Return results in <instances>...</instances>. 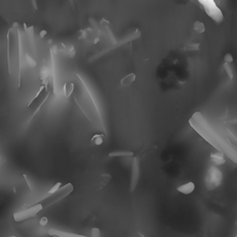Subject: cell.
Masks as SVG:
<instances>
[{
  "label": "cell",
  "mask_w": 237,
  "mask_h": 237,
  "mask_svg": "<svg viewBox=\"0 0 237 237\" xmlns=\"http://www.w3.org/2000/svg\"><path fill=\"white\" fill-rule=\"evenodd\" d=\"M40 79L42 81V84H45L46 82L50 81V75H51V70L48 69V67L46 65H43L40 69Z\"/></svg>",
  "instance_id": "17"
},
{
  "label": "cell",
  "mask_w": 237,
  "mask_h": 237,
  "mask_svg": "<svg viewBox=\"0 0 237 237\" xmlns=\"http://www.w3.org/2000/svg\"><path fill=\"white\" fill-rule=\"evenodd\" d=\"M88 21H89V23H90V25L92 26V29H93L94 31H97L98 33H101V31L99 30V26H98V24H97V22H96V19H93V18H90V19H88Z\"/></svg>",
  "instance_id": "29"
},
{
  "label": "cell",
  "mask_w": 237,
  "mask_h": 237,
  "mask_svg": "<svg viewBox=\"0 0 237 237\" xmlns=\"http://www.w3.org/2000/svg\"><path fill=\"white\" fill-rule=\"evenodd\" d=\"M47 234L51 237H92V236L73 234V232H65L61 230H57V229H49L47 231Z\"/></svg>",
  "instance_id": "11"
},
{
  "label": "cell",
  "mask_w": 237,
  "mask_h": 237,
  "mask_svg": "<svg viewBox=\"0 0 237 237\" xmlns=\"http://www.w3.org/2000/svg\"><path fill=\"white\" fill-rule=\"evenodd\" d=\"M136 79V75L133 72L128 74L127 76H125L124 78H122L121 80V86H130L133 82L135 81Z\"/></svg>",
  "instance_id": "19"
},
{
  "label": "cell",
  "mask_w": 237,
  "mask_h": 237,
  "mask_svg": "<svg viewBox=\"0 0 237 237\" xmlns=\"http://www.w3.org/2000/svg\"><path fill=\"white\" fill-rule=\"evenodd\" d=\"M23 28L26 33V36L28 38L30 48L33 55H37L36 49V43H35V36H34V27L33 26H27L26 23H23Z\"/></svg>",
  "instance_id": "8"
},
{
  "label": "cell",
  "mask_w": 237,
  "mask_h": 237,
  "mask_svg": "<svg viewBox=\"0 0 237 237\" xmlns=\"http://www.w3.org/2000/svg\"><path fill=\"white\" fill-rule=\"evenodd\" d=\"M12 28H14V29H16V30L19 29V23H18L17 21L12 23Z\"/></svg>",
  "instance_id": "38"
},
{
  "label": "cell",
  "mask_w": 237,
  "mask_h": 237,
  "mask_svg": "<svg viewBox=\"0 0 237 237\" xmlns=\"http://www.w3.org/2000/svg\"><path fill=\"white\" fill-rule=\"evenodd\" d=\"M74 89H75L74 82H70V84H64V86H63V93H64V96L66 99H69V98L72 96Z\"/></svg>",
  "instance_id": "18"
},
{
  "label": "cell",
  "mask_w": 237,
  "mask_h": 237,
  "mask_svg": "<svg viewBox=\"0 0 237 237\" xmlns=\"http://www.w3.org/2000/svg\"><path fill=\"white\" fill-rule=\"evenodd\" d=\"M49 82H50V81L46 82V84H45V86H46V97L44 98V100L42 101V103H41L40 105H39V106H37V108L35 109L34 111H33V115H31V118H29V120H28V121H27V124H29L30 122H31V121H33V118H34V117L37 115V113H38V112H39V111H40V110H41L42 106L45 105V103H46V100L48 99V97H49V94H50V92H49V91H48V89H47V88H48V84H49Z\"/></svg>",
  "instance_id": "16"
},
{
  "label": "cell",
  "mask_w": 237,
  "mask_h": 237,
  "mask_svg": "<svg viewBox=\"0 0 237 237\" xmlns=\"http://www.w3.org/2000/svg\"><path fill=\"white\" fill-rule=\"evenodd\" d=\"M25 59H26L27 63H28V65L31 67V68H36L37 67V62L35 61L29 54H25Z\"/></svg>",
  "instance_id": "28"
},
{
  "label": "cell",
  "mask_w": 237,
  "mask_h": 237,
  "mask_svg": "<svg viewBox=\"0 0 237 237\" xmlns=\"http://www.w3.org/2000/svg\"><path fill=\"white\" fill-rule=\"evenodd\" d=\"M223 68L225 70V72H226L227 75L229 76V78L231 79H234V72H232V68L230 67V65L228 64V63H223Z\"/></svg>",
  "instance_id": "30"
},
{
  "label": "cell",
  "mask_w": 237,
  "mask_h": 237,
  "mask_svg": "<svg viewBox=\"0 0 237 237\" xmlns=\"http://www.w3.org/2000/svg\"><path fill=\"white\" fill-rule=\"evenodd\" d=\"M91 142L96 145H101L104 143V133L94 134L92 139H91Z\"/></svg>",
  "instance_id": "22"
},
{
  "label": "cell",
  "mask_w": 237,
  "mask_h": 237,
  "mask_svg": "<svg viewBox=\"0 0 237 237\" xmlns=\"http://www.w3.org/2000/svg\"><path fill=\"white\" fill-rule=\"evenodd\" d=\"M44 89H46V86H45V84H42V85L40 86V87H39V89H38V91L36 92V94H34V96H33V98H31V100H29V102H28V103H27V105H26L27 108H28V106H30L31 104L33 103V102L35 101V99H36V98H37L39 96H40V94H41V93L43 92V90H44Z\"/></svg>",
  "instance_id": "24"
},
{
  "label": "cell",
  "mask_w": 237,
  "mask_h": 237,
  "mask_svg": "<svg viewBox=\"0 0 237 237\" xmlns=\"http://www.w3.org/2000/svg\"><path fill=\"white\" fill-rule=\"evenodd\" d=\"M44 208V206L41 203H35L33 207L28 208L26 209H23L21 211L15 212L13 214V219L16 222H21L25 220L34 218L42 209Z\"/></svg>",
  "instance_id": "5"
},
{
  "label": "cell",
  "mask_w": 237,
  "mask_h": 237,
  "mask_svg": "<svg viewBox=\"0 0 237 237\" xmlns=\"http://www.w3.org/2000/svg\"><path fill=\"white\" fill-rule=\"evenodd\" d=\"M193 30L198 33H205V31H206V27H205V24L203 22L195 21L193 23Z\"/></svg>",
  "instance_id": "23"
},
{
  "label": "cell",
  "mask_w": 237,
  "mask_h": 237,
  "mask_svg": "<svg viewBox=\"0 0 237 237\" xmlns=\"http://www.w3.org/2000/svg\"><path fill=\"white\" fill-rule=\"evenodd\" d=\"M72 190H73L72 184V183H68V184H66L64 187H62L61 189H59V190L56 193H54V195H50L48 197H44L43 199H41V201H45V202H46V201L50 200L49 204L47 205V206H50L51 204H54L55 202H58V201H59L60 199L64 198L65 196L70 195V193L72 192Z\"/></svg>",
  "instance_id": "6"
},
{
  "label": "cell",
  "mask_w": 237,
  "mask_h": 237,
  "mask_svg": "<svg viewBox=\"0 0 237 237\" xmlns=\"http://www.w3.org/2000/svg\"><path fill=\"white\" fill-rule=\"evenodd\" d=\"M232 61H234V58H232V56L230 54V53H227L226 55L224 56V62L225 63H232Z\"/></svg>",
  "instance_id": "32"
},
{
  "label": "cell",
  "mask_w": 237,
  "mask_h": 237,
  "mask_svg": "<svg viewBox=\"0 0 237 237\" xmlns=\"http://www.w3.org/2000/svg\"><path fill=\"white\" fill-rule=\"evenodd\" d=\"M99 40H100V39H99V37H98V36H97V37H96V38H94V42H93V43H94V45H96V44H97V43H98V42H99Z\"/></svg>",
  "instance_id": "40"
},
{
  "label": "cell",
  "mask_w": 237,
  "mask_h": 237,
  "mask_svg": "<svg viewBox=\"0 0 237 237\" xmlns=\"http://www.w3.org/2000/svg\"><path fill=\"white\" fill-rule=\"evenodd\" d=\"M197 1L202 6L207 15L210 17L215 22L220 23L223 21V14L214 0H197Z\"/></svg>",
  "instance_id": "4"
},
{
  "label": "cell",
  "mask_w": 237,
  "mask_h": 237,
  "mask_svg": "<svg viewBox=\"0 0 237 237\" xmlns=\"http://www.w3.org/2000/svg\"><path fill=\"white\" fill-rule=\"evenodd\" d=\"M223 155L224 154L220 152V153H212L210 155V157H211V160L214 162L216 165H223L225 163V159L223 157Z\"/></svg>",
  "instance_id": "20"
},
{
  "label": "cell",
  "mask_w": 237,
  "mask_h": 237,
  "mask_svg": "<svg viewBox=\"0 0 237 237\" xmlns=\"http://www.w3.org/2000/svg\"><path fill=\"white\" fill-rule=\"evenodd\" d=\"M73 82L75 84V89L72 94L74 102L91 124L106 135V129L102 113L88 85L78 73H75Z\"/></svg>",
  "instance_id": "1"
},
{
  "label": "cell",
  "mask_w": 237,
  "mask_h": 237,
  "mask_svg": "<svg viewBox=\"0 0 237 237\" xmlns=\"http://www.w3.org/2000/svg\"><path fill=\"white\" fill-rule=\"evenodd\" d=\"M58 46V51L59 53L63 54L64 56H67L69 58H74L75 57V54H76V51H75V47L70 45V46H67L65 44H63V43H60Z\"/></svg>",
  "instance_id": "14"
},
{
  "label": "cell",
  "mask_w": 237,
  "mask_h": 237,
  "mask_svg": "<svg viewBox=\"0 0 237 237\" xmlns=\"http://www.w3.org/2000/svg\"><path fill=\"white\" fill-rule=\"evenodd\" d=\"M47 223H48V219H47V217H46V216L42 217V218L40 219V220H39V224H40L41 226H43V227L46 226Z\"/></svg>",
  "instance_id": "33"
},
{
  "label": "cell",
  "mask_w": 237,
  "mask_h": 237,
  "mask_svg": "<svg viewBox=\"0 0 237 237\" xmlns=\"http://www.w3.org/2000/svg\"><path fill=\"white\" fill-rule=\"evenodd\" d=\"M195 183H193V181H188L186 183H183V184H181L180 186L177 187V191L181 193V195H190L192 193L193 191H195Z\"/></svg>",
  "instance_id": "15"
},
{
  "label": "cell",
  "mask_w": 237,
  "mask_h": 237,
  "mask_svg": "<svg viewBox=\"0 0 237 237\" xmlns=\"http://www.w3.org/2000/svg\"><path fill=\"white\" fill-rule=\"evenodd\" d=\"M17 31L14 28H10L7 33V72H9V76H11V60H10V46H11V33L13 31Z\"/></svg>",
  "instance_id": "13"
},
{
  "label": "cell",
  "mask_w": 237,
  "mask_h": 237,
  "mask_svg": "<svg viewBox=\"0 0 237 237\" xmlns=\"http://www.w3.org/2000/svg\"><path fill=\"white\" fill-rule=\"evenodd\" d=\"M189 124L195 131L201 135L208 144H210L213 147H215L218 151L226 155L232 161L237 164V151L226 140L220 137L211 126L207 121V120L203 116V114L196 111L192 115L189 120Z\"/></svg>",
  "instance_id": "2"
},
{
  "label": "cell",
  "mask_w": 237,
  "mask_h": 237,
  "mask_svg": "<svg viewBox=\"0 0 237 237\" xmlns=\"http://www.w3.org/2000/svg\"><path fill=\"white\" fill-rule=\"evenodd\" d=\"M140 37H141V31H139V29H135V31H133V33H128L125 37L121 39V40H118L117 44L113 45L112 46H110V47H108V48H106L105 50H102V51H100V52L94 54V56H92L88 59V61L90 63L96 61V60H97V59H99L100 58H102L103 56H105V55L108 54L109 52H111V51L115 50V49L118 48V47H121V46H124L126 44H128V43H130V42L136 40V39H139Z\"/></svg>",
  "instance_id": "3"
},
{
  "label": "cell",
  "mask_w": 237,
  "mask_h": 237,
  "mask_svg": "<svg viewBox=\"0 0 237 237\" xmlns=\"http://www.w3.org/2000/svg\"><path fill=\"white\" fill-rule=\"evenodd\" d=\"M226 132H227L228 140L230 141V143L234 145L235 147H237V138L235 137V135L229 129H226Z\"/></svg>",
  "instance_id": "25"
},
{
  "label": "cell",
  "mask_w": 237,
  "mask_h": 237,
  "mask_svg": "<svg viewBox=\"0 0 237 237\" xmlns=\"http://www.w3.org/2000/svg\"><path fill=\"white\" fill-rule=\"evenodd\" d=\"M140 175V169H139V161L137 157H134L133 160V167H132V178H131V192H133L137 184L138 179Z\"/></svg>",
  "instance_id": "9"
},
{
  "label": "cell",
  "mask_w": 237,
  "mask_h": 237,
  "mask_svg": "<svg viewBox=\"0 0 237 237\" xmlns=\"http://www.w3.org/2000/svg\"><path fill=\"white\" fill-rule=\"evenodd\" d=\"M60 186H61V183H60V181H58V183H57L52 188L50 189V190H49L48 192H47L46 195L45 197H48V196H50V195H54V193H56L59 190V189H60Z\"/></svg>",
  "instance_id": "26"
},
{
  "label": "cell",
  "mask_w": 237,
  "mask_h": 237,
  "mask_svg": "<svg viewBox=\"0 0 237 237\" xmlns=\"http://www.w3.org/2000/svg\"><path fill=\"white\" fill-rule=\"evenodd\" d=\"M46 33H47V31H46V30H42L41 31H40V34H39V36H40V38H45V36L46 35Z\"/></svg>",
  "instance_id": "36"
},
{
  "label": "cell",
  "mask_w": 237,
  "mask_h": 237,
  "mask_svg": "<svg viewBox=\"0 0 237 237\" xmlns=\"http://www.w3.org/2000/svg\"><path fill=\"white\" fill-rule=\"evenodd\" d=\"M18 36V61H19V70H18V87L19 88L21 85V68H22V40H21V31L19 29L17 30Z\"/></svg>",
  "instance_id": "7"
},
{
  "label": "cell",
  "mask_w": 237,
  "mask_h": 237,
  "mask_svg": "<svg viewBox=\"0 0 237 237\" xmlns=\"http://www.w3.org/2000/svg\"><path fill=\"white\" fill-rule=\"evenodd\" d=\"M199 46L200 44L198 43H193V44H188L184 46V50L185 51H197L199 50Z\"/></svg>",
  "instance_id": "27"
},
{
  "label": "cell",
  "mask_w": 237,
  "mask_h": 237,
  "mask_svg": "<svg viewBox=\"0 0 237 237\" xmlns=\"http://www.w3.org/2000/svg\"><path fill=\"white\" fill-rule=\"evenodd\" d=\"M91 236L92 237H100V230L98 228H93L91 231Z\"/></svg>",
  "instance_id": "31"
},
{
  "label": "cell",
  "mask_w": 237,
  "mask_h": 237,
  "mask_svg": "<svg viewBox=\"0 0 237 237\" xmlns=\"http://www.w3.org/2000/svg\"><path fill=\"white\" fill-rule=\"evenodd\" d=\"M100 27L104 30V33L108 36L110 42H111L113 45L117 44L118 40H117V38L115 37V35H114L113 31H111V28H110V24H109V21H106V19L103 18V19H102L101 21H100Z\"/></svg>",
  "instance_id": "12"
},
{
  "label": "cell",
  "mask_w": 237,
  "mask_h": 237,
  "mask_svg": "<svg viewBox=\"0 0 237 237\" xmlns=\"http://www.w3.org/2000/svg\"><path fill=\"white\" fill-rule=\"evenodd\" d=\"M31 6H33L34 10H38V6H37V0H31Z\"/></svg>",
  "instance_id": "35"
},
{
  "label": "cell",
  "mask_w": 237,
  "mask_h": 237,
  "mask_svg": "<svg viewBox=\"0 0 237 237\" xmlns=\"http://www.w3.org/2000/svg\"><path fill=\"white\" fill-rule=\"evenodd\" d=\"M68 2L70 5V7H72V9H74V0H68Z\"/></svg>",
  "instance_id": "39"
},
{
  "label": "cell",
  "mask_w": 237,
  "mask_h": 237,
  "mask_svg": "<svg viewBox=\"0 0 237 237\" xmlns=\"http://www.w3.org/2000/svg\"><path fill=\"white\" fill-rule=\"evenodd\" d=\"M235 237H237V234H236V236H235Z\"/></svg>",
  "instance_id": "42"
},
{
  "label": "cell",
  "mask_w": 237,
  "mask_h": 237,
  "mask_svg": "<svg viewBox=\"0 0 237 237\" xmlns=\"http://www.w3.org/2000/svg\"><path fill=\"white\" fill-rule=\"evenodd\" d=\"M133 156V152L132 151H114L108 154L110 157H132Z\"/></svg>",
  "instance_id": "21"
},
{
  "label": "cell",
  "mask_w": 237,
  "mask_h": 237,
  "mask_svg": "<svg viewBox=\"0 0 237 237\" xmlns=\"http://www.w3.org/2000/svg\"><path fill=\"white\" fill-rule=\"evenodd\" d=\"M9 237H19V236H15V235H11V236H9Z\"/></svg>",
  "instance_id": "41"
},
{
  "label": "cell",
  "mask_w": 237,
  "mask_h": 237,
  "mask_svg": "<svg viewBox=\"0 0 237 237\" xmlns=\"http://www.w3.org/2000/svg\"><path fill=\"white\" fill-rule=\"evenodd\" d=\"M50 52V63H51V75H50V84H52V89H53V94L55 96H58V91L57 88V84H56V70H55V68H56V65H55V55Z\"/></svg>",
  "instance_id": "10"
},
{
  "label": "cell",
  "mask_w": 237,
  "mask_h": 237,
  "mask_svg": "<svg viewBox=\"0 0 237 237\" xmlns=\"http://www.w3.org/2000/svg\"><path fill=\"white\" fill-rule=\"evenodd\" d=\"M51 52H52L54 55H58L59 53V51H58V45H55L53 46H51L50 47V49H49Z\"/></svg>",
  "instance_id": "34"
},
{
  "label": "cell",
  "mask_w": 237,
  "mask_h": 237,
  "mask_svg": "<svg viewBox=\"0 0 237 237\" xmlns=\"http://www.w3.org/2000/svg\"><path fill=\"white\" fill-rule=\"evenodd\" d=\"M226 123H229V124H237V118H232V120L227 121Z\"/></svg>",
  "instance_id": "37"
}]
</instances>
